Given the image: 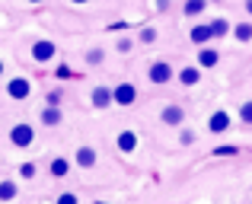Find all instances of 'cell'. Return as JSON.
<instances>
[{
	"label": "cell",
	"mask_w": 252,
	"mask_h": 204,
	"mask_svg": "<svg viewBox=\"0 0 252 204\" xmlns=\"http://www.w3.org/2000/svg\"><path fill=\"white\" fill-rule=\"evenodd\" d=\"M58 204H80V201H77V195H61V198H58Z\"/></svg>",
	"instance_id": "obj_23"
},
{
	"label": "cell",
	"mask_w": 252,
	"mask_h": 204,
	"mask_svg": "<svg viewBox=\"0 0 252 204\" xmlns=\"http://www.w3.org/2000/svg\"><path fill=\"white\" fill-rule=\"evenodd\" d=\"M51 175H55V179H64V175H67L70 173V163L67 160H64V156H55V160H51Z\"/></svg>",
	"instance_id": "obj_11"
},
{
	"label": "cell",
	"mask_w": 252,
	"mask_h": 204,
	"mask_svg": "<svg viewBox=\"0 0 252 204\" xmlns=\"http://www.w3.org/2000/svg\"><path fill=\"white\" fill-rule=\"evenodd\" d=\"M0 77H3V61H0Z\"/></svg>",
	"instance_id": "obj_28"
},
{
	"label": "cell",
	"mask_w": 252,
	"mask_h": 204,
	"mask_svg": "<svg viewBox=\"0 0 252 204\" xmlns=\"http://www.w3.org/2000/svg\"><path fill=\"white\" fill-rule=\"evenodd\" d=\"M109 102H112V89H109V87H96V89H93V105L105 109Z\"/></svg>",
	"instance_id": "obj_12"
},
{
	"label": "cell",
	"mask_w": 252,
	"mask_h": 204,
	"mask_svg": "<svg viewBox=\"0 0 252 204\" xmlns=\"http://www.w3.org/2000/svg\"><path fill=\"white\" fill-rule=\"evenodd\" d=\"M58 77H61V80H67V77H74V74H70V67H58Z\"/></svg>",
	"instance_id": "obj_25"
},
{
	"label": "cell",
	"mask_w": 252,
	"mask_h": 204,
	"mask_svg": "<svg viewBox=\"0 0 252 204\" xmlns=\"http://www.w3.org/2000/svg\"><path fill=\"white\" fill-rule=\"evenodd\" d=\"M55 55H58V48H55V42H48V38H38V42L32 45V58H35L38 64H48Z\"/></svg>",
	"instance_id": "obj_3"
},
{
	"label": "cell",
	"mask_w": 252,
	"mask_h": 204,
	"mask_svg": "<svg viewBox=\"0 0 252 204\" xmlns=\"http://www.w3.org/2000/svg\"><path fill=\"white\" fill-rule=\"evenodd\" d=\"M137 99V89L131 87V83H118L115 89H112V102H118V105H131Z\"/></svg>",
	"instance_id": "obj_4"
},
{
	"label": "cell",
	"mask_w": 252,
	"mask_h": 204,
	"mask_svg": "<svg viewBox=\"0 0 252 204\" xmlns=\"http://www.w3.org/2000/svg\"><path fill=\"white\" fill-rule=\"evenodd\" d=\"M243 121H246V124H252V102H246V105H243Z\"/></svg>",
	"instance_id": "obj_22"
},
{
	"label": "cell",
	"mask_w": 252,
	"mask_h": 204,
	"mask_svg": "<svg viewBox=\"0 0 252 204\" xmlns=\"http://www.w3.org/2000/svg\"><path fill=\"white\" fill-rule=\"evenodd\" d=\"M74 160H77V166H83V169H93V166H96V150H93V147H80V150H77V156H74Z\"/></svg>",
	"instance_id": "obj_6"
},
{
	"label": "cell",
	"mask_w": 252,
	"mask_h": 204,
	"mask_svg": "<svg viewBox=\"0 0 252 204\" xmlns=\"http://www.w3.org/2000/svg\"><path fill=\"white\" fill-rule=\"evenodd\" d=\"M86 61H90V64H99V61H102V51H99V48H93L90 55H86Z\"/></svg>",
	"instance_id": "obj_21"
},
{
	"label": "cell",
	"mask_w": 252,
	"mask_h": 204,
	"mask_svg": "<svg viewBox=\"0 0 252 204\" xmlns=\"http://www.w3.org/2000/svg\"><path fill=\"white\" fill-rule=\"evenodd\" d=\"M214 35V32H211V26H195V29H191V42H208V38Z\"/></svg>",
	"instance_id": "obj_14"
},
{
	"label": "cell",
	"mask_w": 252,
	"mask_h": 204,
	"mask_svg": "<svg viewBox=\"0 0 252 204\" xmlns=\"http://www.w3.org/2000/svg\"><path fill=\"white\" fill-rule=\"evenodd\" d=\"M211 32H214V35H227L230 23H227V19H214V23H211Z\"/></svg>",
	"instance_id": "obj_16"
},
{
	"label": "cell",
	"mask_w": 252,
	"mask_h": 204,
	"mask_svg": "<svg viewBox=\"0 0 252 204\" xmlns=\"http://www.w3.org/2000/svg\"><path fill=\"white\" fill-rule=\"evenodd\" d=\"M147 77L154 83H166V80H172V70H169V64H154V67L147 70Z\"/></svg>",
	"instance_id": "obj_7"
},
{
	"label": "cell",
	"mask_w": 252,
	"mask_h": 204,
	"mask_svg": "<svg viewBox=\"0 0 252 204\" xmlns=\"http://www.w3.org/2000/svg\"><path fill=\"white\" fill-rule=\"evenodd\" d=\"M70 3H77V6H83V3H90V0H70Z\"/></svg>",
	"instance_id": "obj_26"
},
{
	"label": "cell",
	"mask_w": 252,
	"mask_h": 204,
	"mask_svg": "<svg viewBox=\"0 0 252 204\" xmlns=\"http://www.w3.org/2000/svg\"><path fill=\"white\" fill-rule=\"evenodd\" d=\"M236 38H240V42H249L252 38V26H240V29H236Z\"/></svg>",
	"instance_id": "obj_20"
},
{
	"label": "cell",
	"mask_w": 252,
	"mask_h": 204,
	"mask_svg": "<svg viewBox=\"0 0 252 204\" xmlns=\"http://www.w3.org/2000/svg\"><path fill=\"white\" fill-rule=\"evenodd\" d=\"M246 10H249V13H252V0H246Z\"/></svg>",
	"instance_id": "obj_27"
},
{
	"label": "cell",
	"mask_w": 252,
	"mask_h": 204,
	"mask_svg": "<svg viewBox=\"0 0 252 204\" xmlns=\"http://www.w3.org/2000/svg\"><path fill=\"white\" fill-rule=\"evenodd\" d=\"M134 147H137L134 131H122V134H118V150H122V153H134Z\"/></svg>",
	"instance_id": "obj_9"
},
{
	"label": "cell",
	"mask_w": 252,
	"mask_h": 204,
	"mask_svg": "<svg viewBox=\"0 0 252 204\" xmlns=\"http://www.w3.org/2000/svg\"><path fill=\"white\" fill-rule=\"evenodd\" d=\"M19 195V185L13 179H0V204H10Z\"/></svg>",
	"instance_id": "obj_5"
},
{
	"label": "cell",
	"mask_w": 252,
	"mask_h": 204,
	"mask_svg": "<svg viewBox=\"0 0 252 204\" xmlns=\"http://www.w3.org/2000/svg\"><path fill=\"white\" fill-rule=\"evenodd\" d=\"M163 121H166V124H179V121H182V109H179V105L163 109Z\"/></svg>",
	"instance_id": "obj_13"
},
{
	"label": "cell",
	"mask_w": 252,
	"mask_h": 204,
	"mask_svg": "<svg viewBox=\"0 0 252 204\" xmlns=\"http://www.w3.org/2000/svg\"><path fill=\"white\" fill-rule=\"evenodd\" d=\"M201 64H204V67H214V64H217V51L204 48V51H201Z\"/></svg>",
	"instance_id": "obj_17"
},
{
	"label": "cell",
	"mask_w": 252,
	"mask_h": 204,
	"mask_svg": "<svg viewBox=\"0 0 252 204\" xmlns=\"http://www.w3.org/2000/svg\"><path fill=\"white\" fill-rule=\"evenodd\" d=\"M204 10V0H189V3H185V13H189V16H195V13H201Z\"/></svg>",
	"instance_id": "obj_18"
},
{
	"label": "cell",
	"mask_w": 252,
	"mask_h": 204,
	"mask_svg": "<svg viewBox=\"0 0 252 204\" xmlns=\"http://www.w3.org/2000/svg\"><path fill=\"white\" fill-rule=\"evenodd\" d=\"M198 77H201V70H195V67H185L182 74H179V80H182L185 87H195V83H198Z\"/></svg>",
	"instance_id": "obj_15"
},
{
	"label": "cell",
	"mask_w": 252,
	"mask_h": 204,
	"mask_svg": "<svg viewBox=\"0 0 252 204\" xmlns=\"http://www.w3.org/2000/svg\"><path fill=\"white\" fill-rule=\"evenodd\" d=\"M42 124H48V128L61 124V109H58V105H45L42 109Z\"/></svg>",
	"instance_id": "obj_10"
},
{
	"label": "cell",
	"mask_w": 252,
	"mask_h": 204,
	"mask_svg": "<svg viewBox=\"0 0 252 204\" xmlns=\"http://www.w3.org/2000/svg\"><path fill=\"white\" fill-rule=\"evenodd\" d=\"M6 96H10V99H29V96H32L29 77H13V80L6 83Z\"/></svg>",
	"instance_id": "obj_2"
},
{
	"label": "cell",
	"mask_w": 252,
	"mask_h": 204,
	"mask_svg": "<svg viewBox=\"0 0 252 204\" xmlns=\"http://www.w3.org/2000/svg\"><path fill=\"white\" fill-rule=\"evenodd\" d=\"M29 3H42V0H29Z\"/></svg>",
	"instance_id": "obj_29"
},
{
	"label": "cell",
	"mask_w": 252,
	"mask_h": 204,
	"mask_svg": "<svg viewBox=\"0 0 252 204\" xmlns=\"http://www.w3.org/2000/svg\"><path fill=\"white\" fill-rule=\"evenodd\" d=\"M19 175H23V179H35V163H23V166H19Z\"/></svg>",
	"instance_id": "obj_19"
},
{
	"label": "cell",
	"mask_w": 252,
	"mask_h": 204,
	"mask_svg": "<svg viewBox=\"0 0 252 204\" xmlns=\"http://www.w3.org/2000/svg\"><path fill=\"white\" fill-rule=\"evenodd\" d=\"M208 128L214 131V134L227 131L230 128V115H227V112H214V115H211V121H208Z\"/></svg>",
	"instance_id": "obj_8"
},
{
	"label": "cell",
	"mask_w": 252,
	"mask_h": 204,
	"mask_svg": "<svg viewBox=\"0 0 252 204\" xmlns=\"http://www.w3.org/2000/svg\"><path fill=\"white\" fill-rule=\"evenodd\" d=\"M32 141H35V128H32V124L19 121V124L10 128V144L13 147H32Z\"/></svg>",
	"instance_id": "obj_1"
},
{
	"label": "cell",
	"mask_w": 252,
	"mask_h": 204,
	"mask_svg": "<svg viewBox=\"0 0 252 204\" xmlns=\"http://www.w3.org/2000/svg\"><path fill=\"white\" fill-rule=\"evenodd\" d=\"M154 38H157L154 29H141V42H154Z\"/></svg>",
	"instance_id": "obj_24"
}]
</instances>
